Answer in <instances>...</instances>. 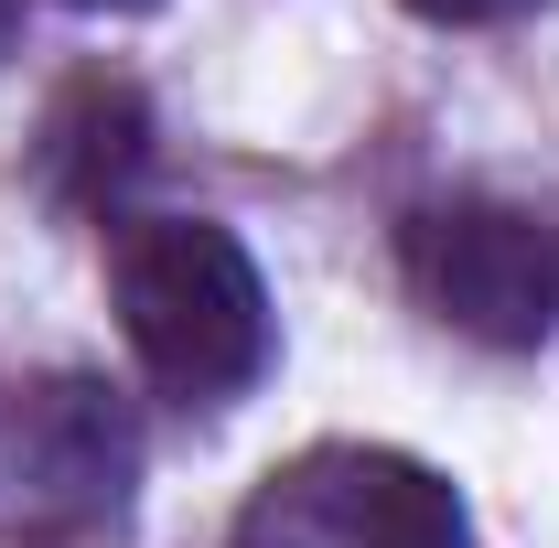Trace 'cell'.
Instances as JSON below:
<instances>
[{"label":"cell","instance_id":"obj_5","mask_svg":"<svg viewBox=\"0 0 559 548\" xmlns=\"http://www.w3.org/2000/svg\"><path fill=\"white\" fill-rule=\"evenodd\" d=\"M66 151L86 162V172H75V205H97V194L140 162V97H130V86H108V75L66 86V108L44 119V172H55Z\"/></svg>","mask_w":559,"mask_h":548},{"label":"cell","instance_id":"obj_4","mask_svg":"<svg viewBox=\"0 0 559 548\" xmlns=\"http://www.w3.org/2000/svg\"><path fill=\"white\" fill-rule=\"evenodd\" d=\"M237 548H474V516L452 474H430L419 452H312L270 474V495L248 505Z\"/></svg>","mask_w":559,"mask_h":548},{"label":"cell","instance_id":"obj_3","mask_svg":"<svg viewBox=\"0 0 559 548\" xmlns=\"http://www.w3.org/2000/svg\"><path fill=\"white\" fill-rule=\"evenodd\" d=\"M399 270L409 301L452 334L495 344V355H527L559 334V237L516 205H419L399 226Z\"/></svg>","mask_w":559,"mask_h":548},{"label":"cell","instance_id":"obj_7","mask_svg":"<svg viewBox=\"0 0 559 548\" xmlns=\"http://www.w3.org/2000/svg\"><path fill=\"white\" fill-rule=\"evenodd\" d=\"M75 11H151V0H75Z\"/></svg>","mask_w":559,"mask_h":548},{"label":"cell","instance_id":"obj_2","mask_svg":"<svg viewBox=\"0 0 559 548\" xmlns=\"http://www.w3.org/2000/svg\"><path fill=\"white\" fill-rule=\"evenodd\" d=\"M140 484V430L97 377H0V538L66 548L119 527Z\"/></svg>","mask_w":559,"mask_h":548},{"label":"cell","instance_id":"obj_1","mask_svg":"<svg viewBox=\"0 0 559 548\" xmlns=\"http://www.w3.org/2000/svg\"><path fill=\"white\" fill-rule=\"evenodd\" d=\"M108 301H119V334H130L140 377L162 398H183V409L248 398L280 355L270 279L248 259V237L215 226V215H140V226H119Z\"/></svg>","mask_w":559,"mask_h":548},{"label":"cell","instance_id":"obj_6","mask_svg":"<svg viewBox=\"0 0 559 548\" xmlns=\"http://www.w3.org/2000/svg\"><path fill=\"white\" fill-rule=\"evenodd\" d=\"M419 22H441V33H495V22H527L538 0H409Z\"/></svg>","mask_w":559,"mask_h":548}]
</instances>
